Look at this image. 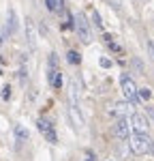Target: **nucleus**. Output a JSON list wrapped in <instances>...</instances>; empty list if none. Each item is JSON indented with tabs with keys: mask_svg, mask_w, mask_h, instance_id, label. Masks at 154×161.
<instances>
[{
	"mask_svg": "<svg viewBox=\"0 0 154 161\" xmlns=\"http://www.w3.org/2000/svg\"><path fill=\"white\" fill-rule=\"evenodd\" d=\"M150 146H152V140L148 136L133 133V137H128V148L133 155H146V153H150Z\"/></svg>",
	"mask_w": 154,
	"mask_h": 161,
	"instance_id": "nucleus-1",
	"label": "nucleus"
},
{
	"mask_svg": "<svg viewBox=\"0 0 154 161\" xmlns=\"http://www.w3.org/2000/svg\"><path fill=\"white\" fill-rule=\"evenodd\" d=\"M128 125H131V129H133L135 133H139V136H146L148 129H150L148 118H146L143 114H137V112H133V114L128 116Z\"/></svg>",
	"mask_w": 154,
	"mask_h": 161,
	"instance_id": "nucleus-2",
	"label": "nucleus"
},
{
	"mask_svg": "<svg viewBox=\"0 0 154 161\" xmlns=\"http://www.w3.org/2000/svg\"><path fill=\"white\" fill-rule=\"evenodd\" d=\"M120 86H122V92H124V97H126L131 103H137V101H139V90H137L135 82H133L131 77H122Z\"/></svg>",
	"mask_w": 154,
	"mask_h": 161,
	"instance_id": "nucleus-3",
	"label": "nucleus"
},
{
	"mask_svg": "<svg viewBox=\"0 0 154 161\" xmlns=\"http://www.w3.org/2000/svg\"><path fill=\"white\" fill-rule=\"evenodd\" d=\"M73 19H75V30H77V35L81 37V41H84V43H90V41H92V35H90V28H88L86 17H84L81 13H77Z\"/></svg>",
	"mask_w": 154,
	"mask_h": 161,
	"instance_id": "nucleus-4",
	"label": "nucleus"
},
{
	"mask_svg": "<svg viewBox=\"0 0 154 161\" xmlns=\"http://www.w3.org/2000/svg\"><path fill=\"white\" fill-rule=\"evenodd\" d=\"M49 82H51V86H56V88H60V84H62L60 71H58V58H56V54L49 56Z\"/></svg>",
	"mask_w": 154,
	"mask_h": 161,
	"instance_id": "nucleus-5",
	"label": "nucleus"
},
{
	"mask_svg": "<svg viewBox=\"0 0 154 161\" xmlns=\"http://www.w3.org/2000/svg\"><path fill=\"white\" fill-rule=\"evenodd\" d=\"M128 131H131V125H128V120H124V118H118L114 125V136L120 137V140H126L128 137Z\"/></svg>",
	"mask_w": 154,
	"mask_h": 161,
	"instance_id": "nucleus-6",
	"label": "nucleus"
},
{
	"mask_svg": "<svg viewBox=\"0 0 154 161\" xmlns=\"http://www.w3.org/2000/svg\"><path fill=\"white\" fill-rule=\"evenodd\" d=\"M111 112H114L118 118H124V116H131L133 114V103H126V101H120V103H114L111 105Z\"/></svg>",
	"mask_w": 154,
	"mask_h": 161,
	"instance_id": "nucleus-7",
	"label": "nucleus"
},
{
	"mask_svg": "<svg viewBox=\"0 0 154 161\" xmlns=\"http://www.w3.org/2000/svg\"><path fill=\"white\" fill-rule=\"evenodd\" d=\"M37 125H38V129H41V133H43V136L47 137L49 142H56V133H54V127H51V123H49V120L41 118V120H38Z\"/></svg>",
	"mask_w": 154,
	"mask_h": 161,
	"instance_id": "nucleus-8",
	"label": "nucleus"
},
{
	"mask_svg": "<svg viewBox=\"0 0 154 161\" xmlns=\"http://www.w3.org/2000/svg\"><path fill=\"white\" fill-rule=\"evenodd\" d=\"M69 116H71V120H73L75 127H81V125H84V118H81V114L77 110V105H71V108H69Z\"/></svg>",
	"mask_w": 154,
	"mask_h": 161,
	"instance_id": "nucleus-9",
	"label": "nucleus"
},
{
	"mask_svg": "<svg viewBox=\"0 0 154 161\" xmlns=\"http://www.w3.org/2000/svg\"><path fill=\"white\" fill-rule=\"evenodd\" d=\"M71 103L77 105V101H79V84H77V80H71Z\"/></svg>",
	"mask_w": 154,
	"mask_h": 161,
	"instance_id": "nucleus-10",
	"label": "nucleus"
},
{
	"mask_svg": "<svg viewBox=\"0 0 154 161\" xmlns=\"http://www.w3.org/2000/svg\"><path fill=\"white\" fill-rule=\"evenodd\" d=\"M15 28H17V22H15V13H9V22H7V28H4V37L7 35H11V32H15Z\"/></svg>",
	"mask_w": 154,
	"mask_h": 161,
	"instance_id": "nucleus-11",
	"label": "nucleus"
},
{
	"mask_svg": "<svg viewBox=\"0 0 154 161\" xmlns=\"http://www.w3.org/2000/svg\"><path fill=\"white\" fill-rule=\"evenodd\" d=\"M15 137H17V142H26V140H28V131H26L22 125L15 127Z\"/></svg>",
	"mask_w": 154,
	"mask_h": 161,
	"instance_id": "nucleus-12",
	"label": "nucleus"
},
{
	"mask_svg": "<svg viewBox=\"0 0 154 161\" xmlns=\"http://www.w3.org/2000/svg\"><path fill=\"white\" fill-rule=\"evenodd\" d=\"M45 4H47V9H49V11H60L62 0H45Z\"/></svg>",
	"mask_w": 154,
	"mask_h": 161,
	"instance_id": "nucleus-13",
	"label": "nucleus"
},
{
	"mask_svg": "<svg viewBox=\"0 0 154 161\" xmlns=\"http://www.w3.org/2000/svg\"><path fill=\"white\" fill-rule=\"evenodd\" d=\"M66 60L71 62V64H79L81 58H79V54H77V52H69V54H66Z\"/></svg>",
	"mask_w": 154,
	"mask_h": 161,
	"instance_id": "nucleus-14",
	"label": "nucleus"
},
{
	"mask_svg": "<svg viewBox=\"0 0 154 161\" xmlns=\"http://www.w3.org/2000/svg\"><path fill=\"white\" fill-rule=\"evenodd\" d=\"M131 67L135 69V73L143 75V64H141V60H137V58H133V62H131Z\"/></svg>",
	"mask_w": 154,
	"mask_h": 161,
	"instance_id": "nucleus-15",
	"label": "nucleus"
},
{
	"mask_svg": "<svg viewBox=\"0 0 154 161\" xmlns=\"http://www.w3.org/2000/svg\"><path fill=\"white\" fill-rule=\"evenodd\" d=\"M150 97H152V90H150V88H139V99H150Z\"/></svg>",
	"mask_w": 154,
	"mask_h": 161,
	"instance_id": "nucleus-16",
	"label": "nucleus"
},
{
	"mask_svg": "<svg viewBox=\"0 0 154 161\" xmlns=\"http://www.w3.org/2000/svg\"><path fill=\"white\" fill-rule=\"evenodd\" d=\"M9 97H11V88H9V86H4V88H2V99L7 101Z\"/></svg>",
	"mask_w": 154,
	"mask_h": 161,
	"instance_id": "nucleus-17",
	"label": "nucleus"
},
{
	"mask_svg": "<svg viewBox=\"0 0 154 161\" xmlns=\"http://www.w3.org/2000/svg\"><path fill=\"white\" fill-rule=\"evenodd\" d=\"M148 52H150V56H152V60H154V43H148Z\"/></svg>",
	"mask_w": 154,
	"mask_h": 161,
	"instance_id": "nucleus-18",
	"label": "nucleus"
},
{
	"mask_svg": "<svg viewBox=\"0 0 154 161\" xmlns=\"http://www.w3.org/2000/svg\"><path fill=\"white\" fill-rule=\"evenodd\" d=\"M148 114H150V116L154 118V108H148Z\"/></svg>",
	"mask_w": 154,
	"mask_h": 161,
	"instance_id": "nucleus-19",
	"label": "nucleus"
},
{
	"mask_svg": "<svg viewBox=\"0 0 154 161\" xmlns=\"http://www.w3.org/2000/svg\"><path fill=\"white\" fill-rule=\"evenodd\" d=\"M150 155L154 157V142H152V146H150Z\"/></svg>",
	"mask_w": 154,
	"mask_h": 161,
	"instance_id": "nucleus-20",
	"label": "nucleus"
},
{
	"mask_svg": "<svg viewBox=\"0 0 154 161\" xmlns=\"http://www.w3.org/2000/svg\"><path fill=\"white\" fill-rule=\"evenodd\" d=\"M88 161H92V159H88Z\"/></svg>",
	"mask_w": 154,
	"mask_h": 161,
	"instance_id": "nucleus-21",
	"label": "nucleus"
}]
</instances>
